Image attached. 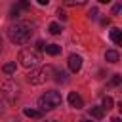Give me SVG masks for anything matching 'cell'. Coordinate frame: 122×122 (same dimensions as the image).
<instances>
[{
	"label": "cell",
	"instance_id": "7c38bea8",
	"mask_svg": "<svg viewBox=\"0 0 122 122\" xmlns=\"http://www.w3.org/2000/svg\"><path fill=\"white\" fill-rule=\"evenodd\" d=\"M23 112H25V116H29V118H40V116H42V111H36V109H25Z\"/></svg>",
	"mask_w": 122,
	"mask_h": 122
},
{
	"label": "cell",
	"instance_id": "4fadbf2b",
	"mask_svg": "<svg viewBox=\"0 0 122 122\" xmlns=\"http://www.w3.org/2000/svg\"><path fill=\"white\" fill-rule=\"evenodd\" d=\"M90 114H92L93 118H103L105 111H103L101 107H92V109H90Z\"/></svg>",
	"mask_w": 122,
	"mask_h": 122
},
{
	"label": "cell",
	"instance_id": "4316f807",
	"mask_svg": "<svg viewBox=\"0 0 122 122\" xmlns=\"http://www.w3.org/2000/svg\"><path fill=\"white\" fill-rule=\"evenodd\" d=\"M97 2H101V4H109V2H112V0H97Z\"/></svg>",
	"mask_w": 122,
	"mask_h": 122
},
{
	"label": "cell",
	"instance_id": "f546056e",
	"mask_svg": "<svg viewBox=\"0 0 122 122\" xmlns=\"http://www.w3.org/2000/svg\"><path fill=\"white\" fill-rule=\"evenodd\" d=\"M80 122H92V120H86V118H84V120H80Z\"/></svg>",
	"mask_w": 122,
	"mask_h": 122
},
{
	"label": "cell",
	"instance_id": "d6986e66",
	"mask_svg": "<svg viewBox=\"0 0 122 122\" xmlns=\"http://www.w3.org/2000/svg\"><path fill=\"white\" fill-rule=\"evenodd\" d=\"M118 84H122V74H114L111 78V86H118Z\"/></svg>",
	"mask_w": 122,
	"mask_h": 122
},
{
	"label": "cell",
	"instance_id": "277c9868",
	"mask_svg": "<svg viewBox=\"0 0 122 122\" xmlns=\"http://www.w3.org/2000/svg\"><path fill=\"white\" fill-rule=\"evenodd\" d=\"M19 61H21V65L25 69H30V67H36L42 61V55H40V51L36 48H25L19 53Z\"/></svg>",
	"mask_w": 122,
	"mask_h": 122
},
{
	"label": "cell",
	"instance_id": "603a6c76",
	"mask_svg": "<svg viewBox=\"0 0 122 122\" xmlns=\"http://www.w3.org/2000/svg\"><path fill=\"white\" fill-rule=\"evenodd\" d=\"M44 48H46V46H44V42H42V40H38V42H36V50L40 51V50H44Z\"/></svg>",
	"mask_w": 122,
	"mask_h": 122
},
{
	"label": "cell",
	"instance_id": "e0dca14e",
	"mask_svg": "<svg viewBox=\"0 0 122 122\" xmlns=\"http://www.w3.org/2000/svg\"><path fill=\"white\" fill-rule=\"evenodd\" d=\"M53 76H55V80H57V82H67V80H69V78H67V72H63V71L55 72Z\"/></svg>",
	"mask_w": 122,
	"mask_h": 122
},
{
	"label": "cell",
	"instance_id": "83f0119b",
	"mask_svg": "<svg viewBox=\"0 0 122 122\" xmlns=\"http://www.w3.org/2000/svg\"><path fill=\"white\" fill-rule=\"evenodd\" d=\"M118 111H120V114H122V101L118 103Z\"/></svg>",
	"mask_w": 122,
	"mask_h": 122
},
{
	"label": "cell",
	"instance_id": "52a82bcc",
	"mask_svg": "<svg viewBox=\"0 0 122 122\" xmlns=\"http://www.w3.org/2000/svg\"><path fill=\"white\" fill-rule=\"evenodd\" d=\"M69 105L74 107V109H82V107H84V99H82L76 92H71V93H69Z\"/></svg>",
	"mask_w": 122,
	"mask_h": 122
},
{
	"label": "cell",
	"instance_id": "9a60e30c",
	"mask_svg": "<svg viewBox=\"0 0 122 122\" xmlns=\"http://www.w3.org/2000/svg\"><path fill=\"white\" fill-rule=\"evenodd\" d=\"M48 30H50L51 34H61V25H59V23H50Z\"/></svg>",
	"mask_w": 122,
	"mask_h": 122
},
{
	"label": "cell",
	"instance_id": "7402d4cb",
	"mask_svg": "<svg viewBox=\"0 0 122 122\" xmlns=\"http://www.w3.org/2000/svg\"><path fill=\"white\" fill-rule=\"evenodd\" d=\"M57 15H59V17H61V19H63V21H65V19H67V13H65V11H63V10H61V8H59V10H57Z\"/></svg>",
	"mask_w": 122,
	"mask_h": 122
},
{
	"label": "cell",
	"instance_id": "30bf717a",
	"mask_svg": "<svg viewBox=\"0 0 122 122\" xmlns=\"http://www.w3.org/2000/svg\"><path fill=\"white\" fill-rule=\"evenodd\" d=\"M44 50H46L48 55H59V53H61V46H59V44H48Z\"/></svg>",
	"mask_w": 122,
	"mask_h": 122
},
{
	"label": "cell",
	"instance_id": "6da1fadb",
	"mask_svg": "<svg viewBox=\"0 0 122 122\" xmlns=\"http://www.w3.org/2000/svg\"><path fill=\"white\" fill-rule=\"evenodd\" d=\"M34 32V25H30V23H15V25H11L10 29H8V36H10V40L13 42V44H25L29 38H30V34Z\"/></svg>",
	"mask_w": 122,
	"mask_h": 122
},
{
	"label": "cell",
	"instance_id": "ffe728a7",
	"mask_svg": "<svg viewBox=\"0 0 122 122\" xmlns=\"http://www.w3.org/2000/svg\"><path fill=\"white\" fill-rule=\"evenodd\" d=\"M97 13H99V11H97V8H92V10L88 11V17H90V19H95V17H97Z\"/></svg>",
	"mask_w": 122,
	"mask_h": 122
},
{
	"label": "cell",
	"instance_id": "1f68e13d",
	"mask_svg": "<svg viewBox=\"0 0 122 122\" xmlns=\"http://www.w3.org/2000/svg\"><path fill=\"white\" fill-rule=\"evenodd\" d=\"M50 122H55V120H50Z\"/></svg>",
	"mask_w": 122,
	"mask_h": 122
},
{
	"label": "cell",
	"instance_id": "ba28073f",
	"mask_svg": "<svg viewBox=\"0 0 122 122\" xmlns=\"http://www.w3.org/2000/svg\"><path fill=\"white\" fill-rule=\"evenodd\" d=\"M105 61H107V63H118V61H120L118 51H114V50H107V51H105Z\"/></svg>",
	"mask_w": 122,
	"mask_h": 122
},
{
	"label": "cell",
	"instance_id": "4dcf8cb0",
	"mask_svg": "<svg viewBox=\"0 0 122 122\" xmlns=\"http://www.w3.org/2000/svg\"><path fill=\"white\" fill-rule=\"evenodd\" d=\"M0 112H2V101H0Z\"/></svg>",
	"mask_w": 122,
	"mask_h": 122
},
{
	"label": "cell",
	"instance_id": "9c48e42d",
	"mask_svg": "<svg viewBox=\"0 0 122 122\" xmlns=\"http://www.w3.org/2000/svg\"><path fill=\"white\" fill-rule=\"evenodd\" d=\"M111 40L114 42V44H118V46H122V30L120 29H111Z\"/></svg>",
	"mask_w": 122,
	"mask_h": 122
},
{
	"label": "cell",
	"instance_id": "484cf974",
	"mask_svg": "<svg viewBox=\"0 0 122 122\" xmlns=\"http://www.w3.org/2000/svg\"><path fill=\"white\" fill-rule=\"evenodd\" d=\"M111 122H122V120H120V118H118V116H114V118H112V120H111Z\"/></svg>",
	"mask_w": 122,
	"mask_h": 122
},
{
	"label": "cell",
	"instance_id": "ac0fdd59",
	"mask_svg": "<svg viewBox=\"0 0 122 122\" xmlns=\"http://www.w3.org/2000/svg\"><path fill=\"white\" fill-rule=\"evenodd\" d=\"M88 0H65V6H84Z\"/></svg>",
	"mask_w": 122,
	"mask_h": 122
},
{
	"label": "cell",
	"instance_id": "5b68a950",
	"mask_svg": "<svg viewBox=\"0 0 122 122\" xmlns=\"http://www.w3.org/2000/svg\"><path fill=\"white\" fill-rule=\"evenodd\" d=\"M19 92H21V88H19V84H15L13 80H8V82L2 84V93H4V97H6L8 101H15L17 95H19Z\"/></svg>",
	"mask_w": 122,
	"mask_h": 122
},
{
	"label": "cell",
	"instance_id": "7a4b0ae2",
	"mask_svg": "<svg viewBox=\"0 0 122 122\" xmlns=\"http://www.w3.org/2000/svg\"><path fill=\"white\" fill-rule=\"evenodd\" d=\"M53 74H55V69L51 65H46V67H40V69H32L27 74V80H29V84L38 86V84H44L46 80H50Z\"/></svg>",
	"mask_w": 122,
	"mask_h": 122
},
{
	"label": "cell",
	"instance_id": "d4e9b609",
	"mask_svg": "<svg viewBox=\"0 0 122 122\" xmlns=\"http://www.w3.org/2000/svg\"><path fill=\"white\" fill-rule=\"evenodd\" d=\"M36 2H38V4H40V6H46V4H48V2H50V0H36Z\"/></svg>",
	"mask_w": 122,
	"mask_h": 122
},
{
	"label": "cell",
	"instance_id": "44dd1931",
	"mask_svg": "<svg viewBox=\"0 0 122 122\" xmlns=\"http://www.w3.org/2000/svg\"><path fill=\"white\" fill-rule=\"evenodd\" d=\"M10 17H19V10H17L15 6H13L11 10H10Z\"/></svg>",
	"mask_w": 122,
	"mask_h": 122
},
{
	"label": "cell",
	"instance_id": "3957f363",
	"mask_svg": "<svg viewBox=\"0 0 122 122\" xmlns=\"http://www.w3.org/2000/svg\"><path fill=\"white\" fill-rule=\"evenodd\" d=\"M61 101H63V99H61V93L55 92V90H50V92H46L42 97H38V107H40V111L44 112V111H51V109L59 107Z\"/></svg>",
	"mask_w": 122,
	"mask_h": 122
},
{
	"label": "cell",
	"instance_id": "5bb4252c",
	"mask_svg": "<svg viewBox=\"0 0 122 122\" xmlns=\"http://www.w3.org/2000/svg\"><path fill=\"white\" fill-rule=\"evenodd\" d=\"M2 71H4L6 74H13V72H15V61H10V63H6V65L2 67Z\"/></svg>",
	"mask_w": 122,
	"mask_h": 122
},
{
	"label": "cell",
	"instance_id": "8fae6325",
	"mask_svg": "<svg viewBox=\"0 0 122 122\" xmlns=\"http://www.w3.org/2000/svg\"><path fill=\"white\" fill-rule=\"evenodd\" d=\"M112 105H114V101H112V97H111V95L103 97V105H101V109H103V111H111V109H112Z\"/></svg>",
	"mask_w": 122,
	"mask_h": 122
},
{
	"label": "cell",
	"instance_id": "cb8c5ba5",
	"mask_svg": "<svg viewBox=\"0 0 122 122\" xmlns=\"http://www.w3.org/2000/svg\"><path fill=\"white\" fill-rule=\"evenodd\" d=\"M120 8H122L120 4H118V6H114V8H112V13H118V11H120Z\"/></svg>",
	"mask_w": 122,
	"mask_h": 122
},
{
	"label": "cell",
	"instance_id": "2e32d148",
	"mask_svg": "<svg viewBox=\"0 0 122 122\" xmlns=\"http://www.w3.org/2000/svg\"><path fill=\"white\" fill-rule=\"evenodd\" d=\"M29 6H30V2L29 0H19L17 4H15V8L21 11V10H29Z\"/></svg>",
	"mask_w": 122,
	"mask_h": 122
},
{
	"label": "cell",
	"instance_id": "f1b7e54d",
	"mask_svg": "<svg viewBox=\"0 0 122 122\" xmlns=\"http://www.w3.org/2000/svg\"><path fill=\"white\" fill-rule=\"evenodd\" d=\"M0 51H2V36H0Z\"/></svg>",
	"mask_w": 122,
	"mask_h": 122
},
{
	"label": "cell",
	"instance_id": "8992f818",
	"mask_svg": "<svg viewBox=\"0 0 122 122\" xmlns=\"http://www.w3.org/2000/svg\"><path fill=\"white\" fill-rule=\"evenodd\" d=\"M67 63H69V69H71L72 72H78V71L82 69V57H80V55H76V53H71Z\"/></svg>",
	"mask_w": 122,
	"mask_h": 122
}]
</instances>
